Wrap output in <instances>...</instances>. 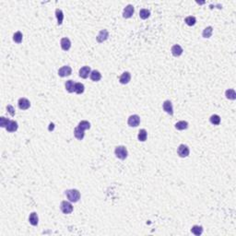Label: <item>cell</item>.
Instances as JSON below:
<instances>
[{
	"mask_svg": "<svg viewBox=\"0 0 236 236\" xmlns=\"http://www.w3.org/2000/svg\"><path fill=\"white\" fill-rule=\"evenodd\" d=\"M56 17L57 19V24L58 25H61L63 23V20H64V13L61 9L56 8Z\"/></svg>",
	"mask_w": 236,
	"mask_h": 236,
	"instance_id": "cell-22",
	"label": "cell"
},
{
	"mask_svg": "<svg viewBox=\"0 0 236 236\" xmlns=\"http://www.w3.org/2000/svg\"><path fill=\"white\" fill-rule=\"evenodd\" d=\"M84 132H85V131L82 130L81 128H80L78 126H77V128H75V130H74V136H75V137L77 138V139L82 140L84 138V136H85V133H84Z\"/></svg>",
	"mask_w": 236,
	"mask_h": 236,
	"instance_id": "cell-16",
	"label": "cell"
},
{
	"mask_svg": "<svg viewBox=\"0 0 236 236\" xmlns=\"http://www.w3.org/2000/svg\"><path fill=\"white\" fill-rule=\"evenodd\" d=\"M18 105H19V108L21 109V110H27V109L31 107V102L26 98H20L19 101H18Z\"/></svg>",
	"mask_w": 236,
	"mask_h": 236,
	"instance_id": "cell-9",
	"label": "cell"
},
{
	"mask_svg": "<svg viewBox=\"0 0 236 236\" xmlns=\"http://www.w3.org/2000/svg\"><path fill=\"white\" fill-rule=\"evenodd\" d=\"M60 209L64 214H70L73 211V206L68 201H62L60 205Z\"/></svg>",
	"mask_w": 236,
	"mask_h": 236,
	"instance_id": "cell-3",
	"label": "cell"
},
{
	"mask_svg": "<svg viewBox=\"0 0 236 236\" xmlns=\"http://www.w3.org/2000/svg\"><path fill=\"white\" fill-rule=\"evenodd\" d=\"M71 73H72V68H70L69 66H62V68L58 70V75L61 77H65L70 76Z\"/></svg>",
	"mask_w": 236,
	"mask_h": 236,
	"instance_id": "cell-7",
	"label": "cell"
},
{
	"mask_svg": "<svg viewBox=\"0 0 236 236\" xmlns=\"http://www.w3.org/2000/svg\"><path fill=\"white\" fill-rule=\"evenodd\" d=\"M89 77H90V80H92V81H99L101 78V74L98 70H92V72H90Z\"/></svg>",
	"mask_w": 236,
	"mask_h": 236,
	"instance_id": "cell-18",
	"label": "cell"
},
{
	"mask_svg": "<svg viewBox=\"0 0 236 236\" xmlns=\"http://www.w3.org/2000/svg\"><path fill=\"white\" fill-rule=\"evenodd\" d=\"M212 32H213V28L211 26H209L204 29V31L202 32V36L204 38H210L211 35H212Z\"/></svg>",
	"mask_w": 236,
	"mask_h": 236,
	"instance_id": "cell-24",
	"label": "cell"
},
{
	"mask_svg": "<svg viewBox=\"0 0 236 236\" xmlns=\"http://www.w3.org/2000/svg\"><path fill=\"white\" fill-rule=\"evenodd\" d=\"M60 44H61V48L64 51H68L71 47V42L68 38H62L61 42H60Z\"/></svg>",
	"mask_w": 236,
	"mask_h": 236,
	"instance_id": "cell-12",
	"label": "cell"
},
{
	"mask_svg": "<svg viewBox=\"0 0 236 236\" xmlns=\"http://www.w3.org/2000/svg\"><path fill=\"white\" fill-rule=\"evenodd\" d=\"M22 39H23V36H22V33L20 32H17L14 33L13 35V41L17 44H20L22 42Z\"/></svg>",
	"mask_w": 236,
	"mask_h": 236,
	"instance_id": "cell-30",
	"label": "cell"
},
{
	"mask_svg": "<svg viewBox=\"0 0 236 236\" xmlns=\"http://www.w3.org/2000/svg\"><path fill=\"white\" fill-rule=\"evenodd\" d=\"M9 122L10 120H8V118H6L4 116L0 117V126H1V128H7V125H8Z\"/></svg>",
	"mask_w": 236,
	"mask_h": 236,
	"instance_id": "cell-32",
	"label": "cell"
},
{
	"mask_svg": "<svg viewBox=\"0 0 236 236\" xmlns=\"http://www.w3.org/2000/svg\"><path fill=\"white\" fill-rule=\"evenodd\" d=\"M225 96H226V98L229 99V100H235L236 99V92H235V90L232 89H227L226 92H225Z\"/></svg>",
	"mask_w": 236,
	"mask_h": 236,
	"instance_id": "cell-25",
	"label": "cell"
},
{
	"mask_svg": "<svg viewBox=\"0 0 236 236\" xmlns=\"http://www.w3.org/2000/svg\"><path fill=\"white\" fill-rule=\"evenodd\" d=\"M147 137H148V133L146 131V129H140L138 131V135H137V139L141 141V142H144L147 140Z\"/></svg>",
	"mask_w": 236,
	"mask_h": 236,
	"instance_id": "cell-20",
	"label": "cell"
},
{
	"mask_svg": "<svg viewBox=\"0 0 236 236\" xmlns=\"http://www.w3.org/2000/svg\"><path fill=\"white\" fill-rule=\"evenodd\" d=\"M162 108L168 114H170V116H173V104H172L171 101L167 100V101H165L164 102H163Z\"/></svg>",
	"mask_w": 236,
	"mask_h": 236,
	"instance_id": "cell-11",
	"label": "cell"
},
{
	"mask_svg": "<svg viewBox=\"0 0 236 236\" xmlns=\"http://www.w3.org/2000/svg\"><path fill=\"white\" fill-rule=\"evenodd\" d=\"M114 153H116V156L117 157L118 159L120 160H125L128 157V149L125 146H118L116 148V150H114Z\"/></svg>",
	"mask_w": 236,
	"mask_h": 236,
	"instance_id": "cell-2",
	"label": "cell"
},
{
	"mask_svg": "<svg viewBox=\"0 0 236 236\" xmlns=\"http://www.w3.org/2000/svg\"><path fill=\"white\" fill-rule=\"evenodd\" d=\"M210 123L214 125H219L221 124V117L218 114H212L209 118Z\"/></svg>",
	"mask_w": 236,
	"mask_h": 236,
	"instance_id": "cell-26",
	"label": "cell"
},
{
	"mask_svg": "<svg viewBox=\"0 0 236 236\" xmlns=\"http://www.w3.org/2000/svg\"><path fill=\"white\" fill-rule=\"evenodd\" d=\"M75 82L73 80H68L66 82L65 86H66V89L68 90V92L72 93L75 92Z\"/></svg>",
	"mask_w": 236,
	"mask_h": 236,
	"instance_id": "cell-21",
	"label": "cell"
},
{
	"mask_svg": "<svg viewBox=\"0 0 236 236\" xmlns=\"http://www.w3.org/2000/svg\"><path fill=\"white\" fill-rule=\"evenodd\" d=\"M150 16V11L147 8H142L139 11V17L142 20H147L148 18Z\"/></svg>",
	"mask_w": 236,
	"mask_h": 236,
	"instance_id": "cell-28",
	"label": "cell"
},
{
	"mask_svg": "<svg viewBox=\"0 0 236 236\" xmlns=\"http://www.w3.org/2000/svg\"><path fill=\"white\" fill-rule=\"evenodd\" d=\"M84 89H85V87H84V85L82 83H76L75 84V92L77 94H81L84 92Z\"/></svg>",
	"mask_w": 236,
	"mask_h": 236,
	"instance_id": "cell-31",
	"label": "cell"
},
{
	"mask_svg": "<svg viewBox=\"0 0 236 236\" xmlns=\"http://www.w3.org/2000/svg\"><path fill=\"white\" fill-rule=\"evenodd\" d=\"M174 126L177 130H185L188 128V123L186 121H179V122L175 124Z\"/></svg>",
	"mask_w": 236,
	"mask_h": 236,
	"instance_id": "cell-19",
	"label": "cell"
},
{
	"mask_svg": "<svg viewBox=\"0 0 236 236\" xmlns=\"http://www.w3.org/2000/svg\"><path fill=\"white\" fill-rule=\"evenodd\" d=\"M130 80H131V74L129 73V72L125 71L121 75V77L119 78V82L121 84H128L130 81Z\"/></svg>",
	"mask_w": 236,
	"mask_h": 236,
	"instance_id": "cell-13",
	"label": "cell"
},
{
	"mask_svg": "<svg viewBox=\"0 0 236 236\" xmlns=\"http://www.w3.org/2000/svg\"><path fill=\"white\" fill-rule=\"evenodd\" d=\"M185 22L187 24L188 26H194L197 22V19L194 16H188L185 19Z\"/></svg>",
	"mask_w": 236,
	"mask_h": 236,
	"instance_id": "cell-29",
	"label": "cell"
},
{
	"mask_svg": "<svg viewBox=\"0 0 236 236\" xmlns=\"http://www.w3.org/2000/svg\"><path fill=\"white\" fill-rule=\"evenodd\" d=\"M128 124L129 126H132V128H136L138 125L140 124V117L137 116V114H133V116H130L128 120Z\"/></svg>",
	"mask_w": 236,
	"mask_h": 236,
	"instance_id": "cell-5",
	"label": "cell"
},
{
	"mask_svg": "<svg viewBox=\"0 0 236 236\" xmlns=\"http://www.w3.org/2000/svg\"><path fill=\"white\" fill-rule=\"evenodd\" d=\"M7 111L10 113V116H15V110H14L13 106L8 105V106H7Z\"/></svg>",
	"mask_w": 236,
	"mask_h": 236,
	"instance_id": "cell-33",
	"label": "cell"
},
{
	"mask_svg": "<svg viewBox=\"0 0 236 236\" xmlns=\"http://www.w3.org/2000/svg\"><path fill=\"white\" fill-rule=\"evenodd\" d=\"M134 12H135V8L134 7H133L132 5H128L126 7L124 8V11H123V17L125 18V19H129V18H131L133 16V14H134Z\"/></svg>",
	"mask_w": 236,
	"mask_h": 236,
	"instance_id": "cell-6",
	"label": "cell"
},
{
	"mask_svg": "<svg viewBox=\"0 0 236 236\" xmlns=\"http://www.w3.org/2000/svg\"><path fill=\"white\" fill-rule=\"evenodd\" d=\"M191 232L193 234H195L197 236H199L201 235L202 232H203V227L202 226H199V225H195L191 228Z\"/></svg>",
	"mask_w": 236,
	"mask_h": 236,
	"instance_id": "cell-23",
	"label": "cell"
},
{
	"mask_svg": "<svg viewBox=\"0 0 236 236\" xmlns=\"http://www.w3.org/2000/svg\"><path fill=\"white\" fill-rule=\"evenodd\" d=\"M66 196L70 202H77L80 199V193L77 189H70L66 191Z\"/></svg>",
	"mask_w": 236,
	"mask_h": 236,
	"instance_id": "cell-1",
	"label": "cell"
},
{
	"mask_svg": "<svg viewBox=\"0 0 236 236\" xmlns=\"http://www.w3.org/2000/svg\"><path fill=\"white\" fill-rule=\"evenodd\" d=\"M108 37H109L108 31H107V30H105V29H104V30H101V31L99 32L98 36L96 37V40H97V42H98V43L101 44V43H104V42H105L108 39Z\"/></svg>",
	"mask_w": 236,
	"mask_h": 236,
	"instance_id": "cell-8",
	"label": "cell"
},
{
	"mask_svg": "<svg viewBox=\"0 0 236 236\" xmlns=\"http://www.w3.org/2000/svg\"><path fill=\"white\" fill-rule=\"evenodd\" d=\"M54 129V124H50V128H49V130H53Z\"/></svg>",
	"mask_w": 236,
	"mask_h": 236,
	"instance_id": "cell-34",
	"label": "cell"
},
{
	"mask_svg": "<svg viewBox=\"0 0 236 236\" xmlns=\"http://www.w3.org/2000/svg\"><path fill=\"white\" fill-rule=\"evenodd\" d=\"M90 72H92V70H90V66H84L80 69V71H78V74H80V77L87 78L89 77V75H90Z\"/></svg>",
	"mask_w": 236,
	"mask_h": 236,
	"instance_id": "cell-10",
	"label": "cell"
},
{
	"mask_svg": "<svg viewBox=\"0 0 236 236\" xmlns=\"http://www.w3.org/2000/svg\"><path fill=\"white\" fill-rule=\"evenodd\" d=\"M171 51H172L173 56H176V57H177V56H180L181 54H183V52H184L183 48L181 47L179 44H174V45L172 47Z\"/></svg>",
	"mask_w": 236,
	"mask_h": 236,
	"instance_id": "cell-14",
	"label": "cell"
},
{
	"mask_svg": "<svg viewBox=\"0 0 236 236\" xmlns=\"http://www.w3.org/2000/svg\"><path fill=\"white\" fill-rule=\"evenodd\" d=\"M177 153L181 157V158H186L187 156L189 155L190 150L189 148L185 144H181L177 149Z\"/></svg>",
	"mask_w": 236,
	"mask_h": 236,
	"instance_id": "cell-4",
	"label": "cell"
},
{
	"mask_svg": "<svg viewBox=\"0 0 236 236\" xmlns=\"http://www.w3.org/2000/svg\"><path fill=\"white\" fill-rule=\"evenodd\" d=\"M29 221H30V223H31L32 226H37L38 225V222H39V218H38L37 213H36V212H32V213L30 214Z\"/></svg>",
	"mask_w": 236,
	"mask_h": 236,
	"instance_id": "cell-15",
	"label": "cell"
},
{
	"mask_svg": "<svg viewBox=\"0 0 236 236\" xmlns=\"http://www.w3.org/2000/svg\"><path fill=\"white\" fill-rule=\"evenodd\" d=\"M18 128H19V125H18V123L16 122V121H10V122L8 123V125H7V128H6V129H7L8 132H15L18 130Z\"/></svg>",
	"mask_w": 236,
	"mask_h": 236,
	"instance_id": "cell-17",
	"label": "cell"
},
{
	"mask_svg": "<svg viewBox=\"0 0 236 236\" xmlns=\"http://www.w3.org/2000/svg\"><path fill=\"white\" fill-rule=\"evenodd\" d=\"M77 126H78V128H81L82 130L85 131V130L90 128V124H89V122H88V121L83 120V121H80V122L78 123Z\"/></svg>",
	"mask_w": 236,
	"mask_h": 236,
	"instance_id": "cell-27",
	"label": "cell"
}]
</instances>
